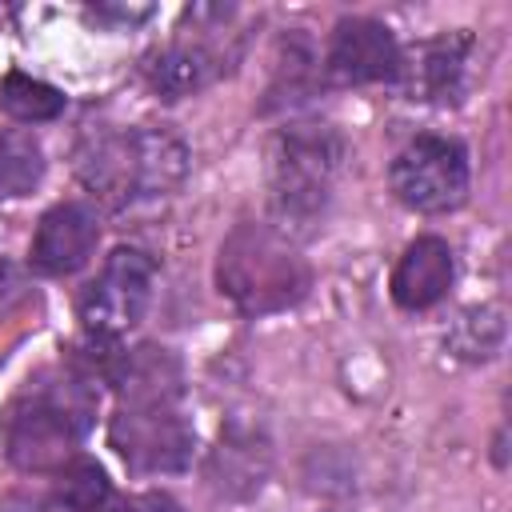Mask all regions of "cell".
<instances>
[{"instance_id": "8", "label": "cell", "mask_w": 512, "mask_h": 512, "mask_svg": "<svg viewBox=\"0 0 512 512\" xmlns=\"http://www.w3.org/2000/svg\"><path fill=\"white\" fill-rule=\"evenodd\" d=\"M404 64V52L396 44V36L368 16H348L336 24L328 56H324V72L332 84H380V80H396Z\"/></svg>"}, {"instance_id": "14", "label": "cell", "mask_w": 512, "mask_h": 512, "mask_svg": "<svg viewBox=\"0 0 512 512\" xmlns=\"http://www.w3.org/2000/svg\"><path fill=\"white\" fill-rule=\"evenodd\" d=\"M220 464H224V476H216L220 488H228V492H252V488H260L268 452L256 444V436L228 432V436H220V448L212 456V468H220Z\"/></svg>"}, {"instance_id": "16", "label": "cell", "mask_w": 512, "mask_h": 512, "mask_svg": "<svg viewBox=\"0 0 512 512\" xmlns=\"http://www.w3.org/2000/svg\"><path fill=\"white\" fill-rule=\"evenodd\" d=\"M44 176V152L36 136L12 132L0 140V200L28 196Z\"/></svg>"}, {"instance_id": "9", "label": "cell", "mask_w": 512, "mask_h": 512, "mask_svg": "<svg viewBox=\"0 0 512 512\" xmlns=\"http://www.w3.org/2000/svg\"><path fill=\"white\" fill-rule=\"evenodd\" d=\"M100 240L96 208L84 200H64L44 212L36 240H32V268L44 276H68L88 264L92 248Z\"/></svg>"}, {"instance_id": "12", "label": "cell", "mask_w": 512, "mask_h": 512, "mask_svg": "<svg viewBox=\"0 0 512 512\" xmlns=\"http://www.w3.org/2000/svg\"><path fill=\"white\" fill-rule=\"evenodd\" d=\"M472 40L464 32L436 36L416 48L412 64H400V76L412 92V100H456L464 84V60H468Z\"/></svg>"}, {"instance_id": "15", "label": "cell", "mask_w": 512, "mask_h": 512, "mask_svg": "<svg viewBox=\"0 0 512 512\" xmlns=\"http://www.w3.org/2000/svg\"><path fill=\"white\" fill-rule=\"evenodd\" d=\"M0 104L8 116L24 120V124H40V120H56L64 112V92L36 80V76L8 72L0 84Z\"/></svg>"}, {"instance_id": "10", "label": "cell", "mask_w": 512, "mask_h": 512, "mask_svg": "<svg viewBox=\"0 0 512 512\" xmlns=\"http://www.w3.org/2000/svg\"><path fill=\"white\" fill-rule=\"evenodd\" d=\"M452 248L440 236H420L404 248L396 272H392V300L404 312H424L452 288Z\"/></svg>"}, {"instance_id": "17", "label": "cell", "mask_w": 512, "mask_h": 512, "mask_svg": "<svg viewBox=\"0 0 512 512\" xmlns=\"http://www.w3.org/2000/svg\"><path fill=\"white\" fill-rule=\"evenodd\" d=\"M500 340H504V320H500L496 308H472V312H464L456 320L452 336H448V344L464 360H488L500 348Z\"/></svg>"}, {"instance_id": "4", "label": "cell", "mask_w": 512, "mask_h": 512, "mask_svg": "<svg viewBox=\"0 0 512 512\" xmlns=\"http://www.w3.org/2000/svg\"><path fill=\"white\" fill-rule=\"evenodd\" d=\"M344 144L332 128L324 124H296L276 136L272 148V212H276V232H304L316 224V216L328 204L332 180L340 172Z\"/></svg>"}, {"instance_id": "11", "label": "cell", "mask_w": 512, "mask_h": 512, "mask_svg": "<svg viewBox=\"0 0 512 512\" xmlns=\"http://www.w3.org/2000/svg\"><path fill=\"white\" fill-rule=\"evenodd\" d=\"M220 72H224L220 56L200 40H172V44L156 48L144 64V76H148L152 92L164 96V100L192 96V92L208 88Z\"/></svg>"}, {"instance_id": "3", "label": "cell", "mask_w": 512, "mask_h": 512, "mask_svg": "<svg viewBox=\"0 0 512 512\" xmlns=\"http://www.w3.org/2000/svg\"><path fill=\"white\" fill-rule=\"evenodd\" d=\"M92 408L88 380L72 372L28 384L8 420V460L20 472H60L68 460H76Z\"/></svg>"}, {"instance_id": "13", "label": "cell", "mask_w": 512, "mask_h": 512, "mask_svg": "<svg viewBox=\"0 0 512 512\" xmlns=\"http://www.w3.org/2000/svg\"><path fill=\"white\" fill-rule=\"evenodd\" d=\"M112 500V484L104 476V468L88 456L68 460L56 472V504L68 512H104V504Z\"/></svg>"}, {"instance_id": "7", "label": "cell", "mask_w": 512, "mask_h": 512, "mask_svg": "<svg viewBox=\"0 0 512 512\" xmlns=\"http://www.w3.org/2000/svg\"><path fill=\"white\" fill-rule=\"evenodd\" d=\"M152 284H156V260L140 248H116L100 276L80 292V324L96 340H112L128 328H136L152 304Z\"/></svg>"}, {"instance_id": "5", "label": "cell", "mask_w": 512, "mask_h": 512, "mask_svg": "<svg viewBox=\"0 0 512 512\" xmlns=\"http://www.w3.org/2000/svg\"><path fill=\"white\" fill-rule=\"evenodd\" d=\"M108 440L132 472H180L192 464L196 432L180 400H124L108 424Z\"/></svg>"}, {"instance_id": "2", "label": "cell", "mask_w": 512, "mask_h": 512, "mask_svg": "<svg viewBox=\"0 0 512 512\" xmlns=\"http://www.w3.org/2000/svg\"><path fill=\"white\" fill-rule=\"evenodd\" d=\"M80 180L112 208L168 196L188 172V148L168 128H132L116 136H96L80 160Z\"/></svg>"}, {"instance_id": "1", "label": "cell", "mask_w": 512, "mask_h": 512, "mask_svg": "<svg viewBox=\"0 0 512 512\" xmlns=\"http://www.w3.org/2000/svg\"><path fill=\"white\" fill-rule=\"evenodd\" d=\"M216 284L244 316H268L304 300L312 268L272 224H236L220 244Z\"/></svg>"}, {"instance_id": "18", "label": "cell", "mask_w": 512, "mask_h": 512, "mask_svg": "<svg viewBox=\"0 0 512 512\" xmlns=\"http://www.w3.org/2000/svg\"><path fill=\"white\" fill-rule=\"evenodd\" d=\"M104 512H180V504L168 492H140V496H128Z\"/></svg>"}, {"instance_id": "6", "label": "cell", "mask_w": 512, "mask_h": 512, "mask_svg": "<svg viewBox=\"0 0 512 512\" xmlns=\"http://www.w3.org/2000/svg\"><path fill=\"white\" fill-rule=\"evenodd\" d=\"M388 180L412 212H452L468 196V152L448 136H416L396 152Z\"/></svg>"}]
</instances>
